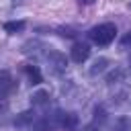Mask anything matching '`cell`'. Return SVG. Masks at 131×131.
Listing matches in <instances>:
<instances>
[{"instance_id":"1","label":"cell","mask_w":131,"mask_h":131,"mask_svg":"<svg viewBox=\"0 0 131 131\" xmlns=\"http://www.w3.org/2000/svg\"><path fill=\"white\" fill-rule=\"evenodd\" d=\"M88 37H90V41H92L94 45L104 47V45H108V43L115 41V37H117V27H115L113 23H100V25H96V27H92V29L88 31Z\"/></svg>"},{"instance_id":"2","label":"cell","mask_w":131,"mask_h":131,"mask_svg":"<svg viewBox=\"0 0 131 131\" xmlns=\"http://www.w3.org/2000/svg\"><path fill=\"white\" fill-rule=\"evenodd\" d=\"M47 61H49V68H51L53 74H61L68 68V59H66V55L61 51H49L47 53Z\"/></svg>"},{"instance_id":"3","label":"cell","mask_w":131,"mask_h":131,"mask_svg":"<svg viewBox=\"0 0 131 131\" xmlns=\"http://www.w3.org/2000/svg\"><path fill=\"white\" fill-rule=\"evenodd\" d=\"M70 57H72V61H76V63H84L88 57H90V47L86 45V43H74L72 45V49H70Z\"/></svg>"},{"instance_id":"4","label":"cell","mask_w":131,"mask_h":131,"mask_svg":"<svg viewBox=\"0 0 131 131\" xmlns=\"http://www.w3.org/2000/svg\"><path fill=\"white\" fill-rule=\"evenodd\" d=\"M14 90V80L8 72H0V102Z\"/></svg>"},{"instance_id":"5","label":"cell","mask_w":131,"mask_h":131,"mask_svg":"<svg viewBox=\"0 0 131 131\" xmlns=\"http://www.w3.org/2000/svg\"><path fill=\"white\" fill-rule=\"evenodd\" d=\"M25 74H27V78H29V82L33 86H39L43 82V76H41V72H39L37 66H25Z\"/></svg>"},{"instance_id":"6","label":"cell","mask_w":131,"mask_h":131,"mask_svg":"<svg viewBox=\"0 0 131 131\" xmlns=\"http://www.w3.org/2000/svg\"><path fill=\"white\" fill-rule=\"evenodd\" d=\"M2 29H4L8 35H16V33H20V31L25 29V20H8V23L2 25Z\"/></svg>"},{"instance_id":"7","label":"cell","mask_w":131,"mask_h":131,"mask_svg":"<svg viewBox=\"0 0 131 131\" xmlns=\"http://www.w3.org/2000/svg\"><path fill=\"white\" fill-rule=\"evenodd\" d=\"M31 102H33V106H45V104L49 102V92H45V90L35 92V94L31 96Z\"/></svg>"},{"instance_id":"8","label":"cell","mask_w":131,"mask_h":131,"mask_svg":"<svg viewBox=\"0 0 131 131\" xmlns=\"http://www.w3.org/2000/svg\"><path fill=\"white\" fill-rule=\"evenodd\" d=\"M33 119H35V113H33V111H25V113H20V117L16 119V125H25V123H33Z\"/></svg>"},{"instance_id":"9","label":"cell","mask_w":131,"mask_h":131,"mask_svg":"<svg viewBox=\"0 0 131 131\" xmlns=\"http://www.w3.org/2000/svg\"><path fill=\"white\" fill-rule=\"evenodd\" d=\"M106 63H108V61H106L104 57H100V59H96V61H94V66H92V70H90V74L94 76V74H98V72H102Z\"/></svg>"},{"instance_id":"10","label":"cell","mask_w":131,"mask_h":131,"mask_svg":"<svg viewBox=\"0 0 131 131\" xmlns=\"http://www.w3.org/2000/svg\"><path fill=\"white\" fill-rule=\"evenodd\" d=\"M121 43H123V45H129V43H131V31H129L127 35H123V39H121Z\"/></svg>"},{"instance_id":"11","label":"cell","mask_w":131,"mask_h":131,"mask_svg":"<svg viewBox=\"0 0 131 131\" xmlns=\"http://www.w3.org/2000/svg\"><path fill=\"white\" fill-rule=\"evenodd\" d=\"M80 2H84V4H92L94 0H80Z\"/></svg>"},{"instance_id":"12","label":"cell","mask_w":131,"mask_h":131,"mask_svg":"<svg viewBox=\"0 0 131 131\" xmlns=\"http://www.w3.org/2000/svg\"><path fill=\"white\" fill-rule=\"evenodd\" d=\"M86 131H98V129H86Z\"/></svg>"},{"instance_id":"13","label":"cell","mask_w":131,"mask_h":131,"mask_svg":"<svg viewBox=\"0 0 131 131\" xmlns=\"http://www.w3.org/2000/svg\"><path fill=\"white\" fill-rule=\"evenodd\" d=\"M129 8H131V2H129Z\"/></svg>"}]
</instances>
